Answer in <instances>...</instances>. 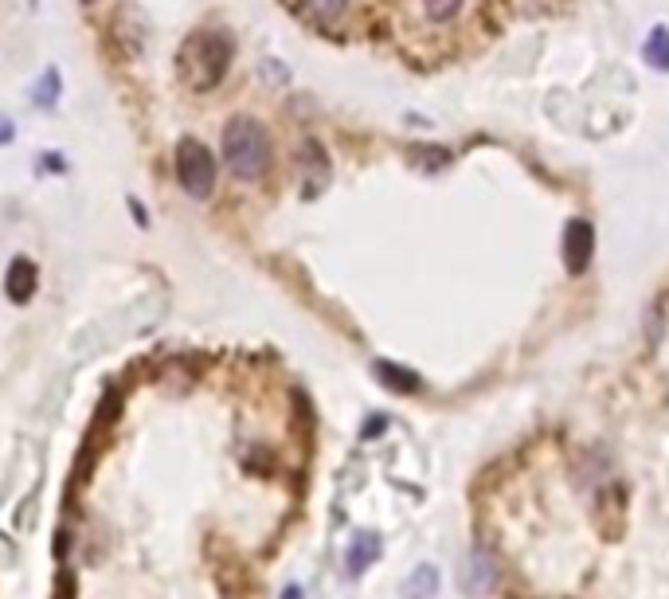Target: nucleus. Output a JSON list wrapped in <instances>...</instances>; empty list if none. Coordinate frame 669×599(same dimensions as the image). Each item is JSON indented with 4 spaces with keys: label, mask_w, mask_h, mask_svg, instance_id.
I'll use <instances>...</instances> for the list:
<instances>
[{
    "label": "nucleus",
    "mask_w": 669,
    "mask_h": 599,
    "mask_svg": "<svg viewBox=\"0 0 669 599\" xmlns=\"http://www.w3.org/2000/svg\"><path fill=\"white\" fill-rule=\"evenodd\" d=\"M298 165H302L306 181H313V177H317V188L329 181V153H325V145H321L317 138L302 141V149H298Z\"/></svg>",
    "instance_id": "obj_6"
},
{
    "label": "nucleus",
    "mask_w": 669,
    "mask_h": 599,
    "mask_svg": "<svg viewBox=\"0 0 669 599\" xmlns=\"http://www.w3.org/2000/svg\"><path fill=\"white\" fill-rule=\"evenodd\" d=\"M12 138H16V126L8 114H0V145H12Z\"/></svg>",
    "instance_id": "obj_16"
},
{
    "label": "nucleus",
    "mask_w": 669,
    "mask_h": 599,
    "mask_svg": "<svg viewBox=\"0 0 669 599\" xmlns=\"http://www.w3.org/2000/svg\"><path fill=\"white\" fill-rule=\"evenodd\" d=\"M83 4H94V0H83Z\"/></svg>",
    "instance_id": "obj_18"
},
{
    "label": "nucleus",
    "mask_w": 669,
    "mask_h": 599,
    "mask_svg": "<svg viewBox=\"0 0 669 599\" xmlns=\"http://www.w3.org/2000/svg\"><path fill=\"white\" fill-rule=\"evenodd\" d=\"M177 181L192 200H208L216 188V157L200 138L177 141Z\"/></svg>",
    "instance_id": "obj_3"
},
{
    "label": "nucleus",
    "mask_w": 669,
    "mask_h": 599,
    "mask_svg": "<svg viewBox=\"0 0 669 599\" xmlns=\"http://www.w3.org/2000/svg\"><path fill=\"white\" fill-rule=\"evenodd\" d=\"M282 599H306V596H302V588H286V592H282Z\"/></svg>",
    "instance_id": "obj_17"
},
{
    "label": "nucleus",
    "mask_w": 669,
    "mask_h": 599,
    "mask_svg": "<svg viewBox=\"0 0 669 599\" xmlns=\"http://www.w3.org/2000/svg\"><path fill=\"white\" fill-rule=\"evenodd\" d=\"M36 286H40L36 263H32L28 255H16V259L8 263V271H4V294H8L16 306H24V302H32Z\"/></svg>",
    "instance_id": "obj_4"
},
{
    "label": "nucleus",
    "mask_w": 669,
    "mask_h": 599,
    "mask_svg": "<svg viewBox=\"0 0 669 599\" xmlns=\"http://www.w3.org/2000/svg\"><path fill=\"white\" fill-rule=\"evenodd\" d=\"M642 55H646L650 67L669 71V32L666 28H654V32H650V40H646V47H642Z\"/></svg>",
    "instance_id": "obj_11"
},
{
    "label": "nucleus",
    "mask_w": 669,
    "mask_h": 599,
    "mask_svg": "<svg viewBox=\"0 0 669 599\" xmlns=\"http://www.w3.org/2000/svg\"><path fill=\"white\" fill-rule=\"evenodd\" d=\"M40 165H44V173H67V161H63L59 153H44Z\"/></svg>",
    "instance_id": "obj_15"
},
{
    "label": "nucleus",
    "mask_w": 669,
    "mask_h": 599,
    "mask_svg": "<svg viewBox=\"0 0 669 599\" xmlns=\"http://www.w3.org/2000/svg\"><path fill=\"white\" fill-rule=\"evenodd\" d=\"M376 556H380V537L376 533H360L357 541L349 545V553H345V572L360 576L368 564H376Z\"/></svg>",
    "instance_id": "obj_7"
},
{
    "label": "nucleus",
    "mask_w": 669,
    "mask_h": 599,
    "mask_svg": "<svg viewBox=\"0 0 669 599\" xmlns=\"http://www.w3.org/2000/svg\"><path fill=\"white\" fill-rule=\"evenodd\" d=\"M591 251H595V231H591V224H587V220H572L568 231H564V263H568L572 275L587 271Z\"/></svg>",
    "instance_id": "obj_5"
},
{
    "label": "nucleus",
    "mask_w": 669,
    "mask_h": 599,
    "mask_svg": "<svg viewBox=\"0 0 669 599\" xmlns=\"http://www.w3.org/2000/svg\"><path fill=\"white\" fill-rule=\"evenodd\" d=\"M415 165H423L427 173H439V169H446L450 165V153L446 149H439V145H411V153H407Z\"/></svg>",
    "instance_id": "obj_12"
},
{
    "label": "nucleus",
    "mask_w": 669,
    "mask_h": 599,
    "mask_svg": "<svg viewBox=\"0 0 669 599\" xmlns=\"http://www.w3.org/2000/svg\"><path fill=\"white\" fill-rule=\"evenodd\" d=\"M231 59H235V44L227 32H216V28H200L192 32L177 55L180 79L188 83V91L208 94L216 91L227 71H231Z\"/></svg>",
    "instance_id": "obj_1"
},
{
    "label": "nucleus",
    "mask_w": 669,
    "mask_h": 599,
    "mask_svg": "<svg viewBox=\"0 0 669 599\" xmlns=\"http://www.w3.org/2000/svg\"><path fill=\"white\" fill-rule=\"evenodd\" d=\"M376 376L388 384V388H396V392H419V376L415 372L400 369V365H388V361H380L376 365Z\"/></svg>",
    "instance_id": "obj_10"
},
{
    "label": "nucleus",
    "mask_w": 669,
    "mask_h": 599,
    "mask_svg": "<svg viewBox=\"0 0 669 599\" xmlns=\"http://www.w3.org/2000/svg\"><path fill=\"white\" fill-rule=\"evenodd\" d=\"M55 98H59V71L47 67L44 79L32 87V102H36V106H55Z\"/></svg>",
    "instance_id": "obj_13"
},
{
    "label": "nucleus",
    "mask_w": 669,
    "mask_h": 599,
    "mask_svg": "<svg viewBox=\"0 0 669 599\" xmlns=\"http://www.w3.org/2000/svg\"><path fill=\"white\" fill-rule=\"evenodd\" d=\"M223 161L235 181H259L270 169V134L251 114H235L223 126Z\"/></svg>",
    "instance_id": "obj_2"
},
{
    "label": "nucleus",
    "mask_w": 669,
    "mask_h": 599,
    "mask_svg": "<svg viewBox=\"0 0 669 599\" xmlns=\"http://www.w3.org/2000/svg\"><path fill=\"white\" fill-rule=\"evenodd\" d=\"M302 8L317 28H337L349 12V0H302Z\"/></svg>",
    "instance_id": "obj_8"
},
{
    "label": "nucleus",
    "mask_w": 669,
    "mask_h": 599,
    "mask_svg": "<svg viewBox=\"0 0 669 599\" xmlns=\"http://www.w3.org/2000/svg\"><path fill=\"white\" fill-rule=\"evenodd\" d=\"M435 592H439V572H435L431 564L415 568V572L407 576V584H403V599H431Z\"/></svg>",
    "instance_id": "obj_9"
},
{
    "label": "nucleus",
    "mask_w": 669,
    "mask_h": 599,
    "mask_svg": "<svg viewBox=\"0 0 669 599\" xmlns=\"http://www.w3.org/2000/svg\"><path fill=\"white\" fill-rule=\"evenodd\" d=\"M427 4V16L435 20V24H443V20H450L458 8H462V0H423Z\"/></svg>",
    "instance_id": "obj_14"
}]
</instances>
